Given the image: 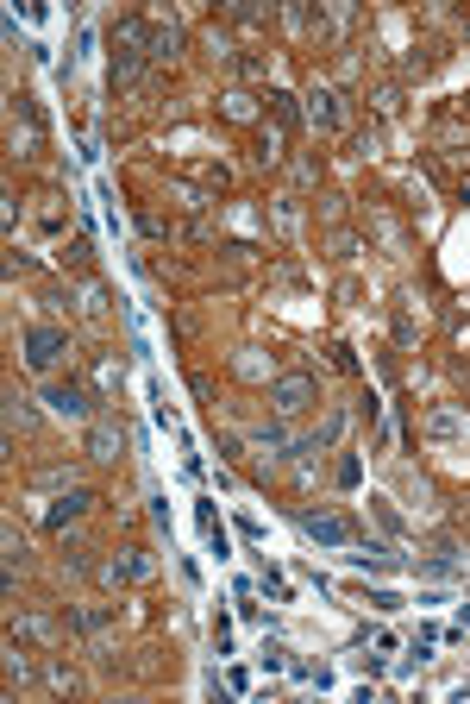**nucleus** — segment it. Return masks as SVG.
Masks as SVG:
<instances>
[{"label": "nucleus", "instance_id": "nucleus-12", "mask_svg": "<svg viewBox=\"0 0 470 704\" xmlns=\"http://www.w3.org/2000/svg\"><path fill=\"white\" fill-rule=\"evenodd\" d=\"M263 114L276 120V133H295V127H301V108H295V95H282V89L263 95Z\"/></svg>", "mask_w": 470, "mask_h": 704}, {"label": "nucleus", "instance_id": "nucleus-32", "mask_svg": "<svg viewBox=\"0 0 470 704\" xmlns=\"http://www.w3.org/2000/svg\"><path fill=\"white\" fill-rule=\"evenodd\" d=\"M352 667H357V673H370V680H376V673H382V648H376V654H357Z\"/></svg>", "mask_w": 470, "mask_h": 704}, {"label": "nucleus", "instance_id": "nucleus-26", "mask_svg": "<svg viewBox=\"0 0 470 704\" xmlns=\"http://www.w3.org/2000/svg\"><path fill=\"white\" fill-rule=\"evenodd\" d=\"M370 516H376V522H382V529H389V535H401V516H395V510H389V503H382V497H370Z\"/></svg>", "mask_w": 470, "mask_h": 704}, {"label": "nucleus", "instance_id": "nucleus-9", "mask_svg": "<svg viewBox=\"0 0 470 704\" xmlns=\"http://www.w3.org/2000/svg\"><path fill=\"white\" fill-rule=\"evenodd\" d=\"M251 446H257V453H270V459H289V453H295V446H301V440H295V434H289V422H282V416H276V422L251 427Z\"/></svg>", "mask_w": 470, "mask_h": 704}, {"label": "nucleus", "instance_id": "nucleus-14", "mask_svg": "<svg viewBox=\"0 0 470 704\" xmlns=\"http://www.w3.org/2000/svg\"><path fill=\"white\" fill-rule=\"evenodd\" d=\"M257 101H263V95H244V89H226V95H220V114L244 127V120H257Z\"/></svg>", "mask_w": 470, "mask_h": 704}, {"label": "nucleus", "instance_id": "nucleus-2", "mask_svg": "<svg viewBox=\"0 0 470 704\" xmlns=\"http://www.w3.org/2000/svg\"><path fill=\"white\" fill-rule=\"evenodd\" d=\"M63 359H69V327H57V321H38V327H25V365H32L38 378H51Z\"/></svg>", "mask_w": 470, "mask_h": 704}, {"label": "nucleus", "instance_id": "nucleus-3", "mask_svg": "<svg viewBox=\"0 0 470 704\" xmlns=\"http://www.w3.org/2000/svg\"><path fill=\"white\" fill-rule=\"evenodd\" d=\"M320 403V384L308 378V371H289V378H276L270 384V409L282 416V422H295V416H308Z\"/></svg>", "mask_w": 470, "mask_h": 704}, {"label": "nucleus", "instance_id": "nucleus-33", "mask_svg": "<svg viewBox=\"0 0 470 704\" xmlns=\"http://www.w3.org/2000/svg\"><path fill=\"white\" fill-rule=\"evenodd\" d=\"M465 629H470V604H465Z\"/></svg>", "mask_w": 470, "mask_h": 704}, {"label": "nucleus", "instance_id": "nucleus-29", "mask_svg": "<svg viewBox=\"0 0 470 704\" xmlns=\"http://www.w3.org/2000/svg\"><path fill=\"white\" fill-rule=\"evenodd\" d=\"M433 63H439V51H414V57H408V76H427Z\"/></svg>", "mask_w": 470, "mask_h": 704}, {"label": "nucleus", "instance_id": "nucleus-4", "mask_svg": "<svg viewBox=\"0 0 470 704\" xmlns=\"http://www.w3.org/2000/svg\"><path fill=\"white\" fill-rule=\"evenodd\" d=\"M44 403H51L57 416H69V422H95V384H82V378L51 384V390H44Z\"/></svg>", "mask_w": 470, "mask_h": 704}, {"label": "nucleus", "instance_id": "nucleus-17", "mask_svg": "<svg viewBox=\"0 0 470 704\" xmlns=\"http://www.w3.org/2000/svg\"><path fill=\"white\" fill-rule=\"evenodd\" d=\"M32 221H38V233H63V202H57V195H38Z\"/></svg>", "mask_w": 470, "mask_h": 704}, {"label": "nucleus", "instance_id": "nucleus-1", "mask_svg": "<svg viewBox=\"0 0 470 704\" xmlns=\"http://www.w3.org/2000/svg\"><path fill=\"white\" fill-rule=\"evenodd\" d=\"M151 63V19H119L114 25V63H107V89L125 95L138 82V70Z\"/></svg>", "mask_w": 470, "mask_h": 704}, {"label": "nucleus", "instance_id": "nucleus-7", "mask_svg": "<svg viewBox=\"0 0 470 704\" xmlns=\"http://www.w3.org/2000/svg\"><path fill=\"white\" fill-rule=\"evenodd\" d=\"M301 529H308L320 548H346V541H352V522L333 516V510H301Z\"/></svg>", "mask_w": 470, "mask_h": 704}, {"label": "nucleus", "instance_id": "nucleus-24", "mask_svg": "<svg viewBox=\"0 0 470 704\" xmlns=\"http://www.w3.org/2000/svg\"><path fill=\"white\" fill-rule=\"evenodd\" d=\"M257 591H270V597H289V578H282L276 566H263V572H257Z\"/></svg>", "mask_w": 470, "mask_h": 704}, {"label": "nucleus", "instance_id": "nucleus-5", "mask_svg": "<svg viewBox=\"0 0 470 704\" xmlns=\"http://www.w3.org/2000/svg\"><path fill=\"white\" fill-rule=\"evenodd\" d=\"M82 453H88V459H101V465L119 459V453H125V422H119V416H95L88 434H82Z\"/></svg>", "mask_w": 470, "mask_h": 704}, {"label": "nucleus", "instance_id": "nucleus-20", "mask_svg": "<svg viewBox=\"0 0 470 704\" xmlns=\"http://www.w3.org/2000/svg\"><path fill=\"white\" fill-rule=\"evenodd\" d=\"M370 233H376V246H382V252H401V227H395L389 214H370Z\"/></svg>", "mask_w": 470, "mask_h": 704}, {"label": "nucleus", "instance_id": "nucleus-16", "mask_svg": "<svg viewBox=\"0 0 470 704\" xmlns=\"http://www.w3.org/2000/svg\"><path fill=\"white\" fill-rule=\"evenodd\" d=\"M233 371H238V378H251V384H276V378H270V365H263V352H257V346H244V352H238V359H233Z\"/></svg>", "mask_w": 470, "mask_h": 704}, {"label": "nucleus", "instance_id": "nucleus-10", "mask_svg": "<svg viewBox=\"0 0 470 704\" xmlns=\"http://www.w3.org/2000/svg\"><path fill=\"white\" fill-rule=\"evenodd\" d=\"M88 384H95V397H114L119 384H125V365H119V352H95V371H88Z\"/></svg>", "mask_w": 470, "mask_h": 704}, {"label": "nucleus", "instance_id": "nucleus-8", "mask_svg": "<svg viewBox=\"0 0 470 704\" xmlns=\"http://www.w3.org/2000/svg\"><path fill=\"white\" fill-rule=\"evenodd\" d=\"M88 503H95V497H88L82 484H69L63 497H51V503H44V529H69L76 516H88Z\"/></svg>", "mask_w": 470, "mask_h": 704}, {"label": "nucleus", "instance_id": "nucleus-25", "mask_svg": "<svg viewBox=\"0 0 470 704\" xmlns=\"http://www.w3.org/2000/svg\"><path fill=\"white\" fill-rule=\"evenodd\" d=\"M327 246H333V258H352V252H357V233L333 227V233H327Z\"/></svg>", "mask_w": 470, "mask_h": 704}, {"label": "nucleus", "instance_id": "nucleus-13", "mask_svg": "<svg viewBox=\"0 0 470 704\" xmlns=\"http://www.w3.org/2000/svg\"><path fill=\"white\" fill-rule=\"evenodd\" d=\"M182 51V25L170 19V25H151V63H170Z\"/></svg>", "mask_w": 470, "mask_h": 704}, {"label": "nucleus", "instance_id": "nucleus-18", "mask_svg": "<svg viewBox=\"0 0 470 704\" xmlns=\"http://www.w3.org/2000/svg\"><path fill=\"white\" fill-rule=\"evenodd\" d=\"M282 157H289V133H276V127L257 133V164H282Z\"/></svg>", "mask_w": 470, "mask_h": 704}, {"label": "nucleus", "instance_id": "nucleus-19", "mask_svg": "<svg viewBox=\"0 0 470 704\" xmlns=\"http://www.w3.org/2000/svg\"><path fill=\"white\" fill-rule=\"evenodd\" d=\"M427 434L452 440V434H465V416H458V409H433V416H427Z\"/></svg>", "mask_w": 470, "mask_h": 704}, {"label": "nucleus", "instance_id": "nucleus-30", "mask_svg": "<svg viewBox=\"0 0 470 704\" xmlns=\"http://www.w3.org/2000/svg\"><path fill=\"white\" fill-rule=\"evenodd\" d=\"M63 265H76V271H82V265H88V239H69V252H63Z\"/></svg>", "mask_w": 470, "mask_h": 704}, {"label": "nucleus", "instance_id": "nucleus-22", "mask_svg": "<svg viewBox=\"0 0 470 704\" xmlns=\"http://www.w3.org/2000/svg\"><path fill=\"white\" fill-rule=\"evenodd\" d=\"M370 108H376L382 120H389V114H401V89H395V82H382V89L370 95Z\"/></svg>", "mask_w": 470, "mask_h": 704}, {"label": "nucleus", "instance_id": "nucleus-23", "mask_svg": "<svg viewBox=\"0 0 470 704\" xmlns=\"http://www.w3.org/2000/svg\"><path fill=\"white\" fill-rule=\"evenodd\" d=\"M138 233H144V239H170V221H163V214H151V208H144V214H138Z\"/></svg>", "mask_w": 470, "mask_h": 704}, {"label": "nucleus", "instance_id": "nucleus-21", "mask_svg": "<svg viewBox=\"0 0 470 704\" xmlns=\"http://www.w3.org/2000/svg\"><path fill=\"white\" fill-rule=\"evenodd\" d=\"M38 416H32V403L19 397V390H6V427H32Z\"/></svg>", "mask_w": 470, "mask_h": 704}, {"label": "nucleus", "instance_id": "nucleus-11", "mask_svg": "<svg viewBox=\"0 0 470 704\" xmlns=\"http://www.w3.org/2000/svg\"><path fill=\"white\" fill-rule=\"evenodd\" d=\"M308 120H314L320 133H339V120H346V114H339V95H333V89H314V95H308Z\"/></svg>", "mask_w": 470, "mask_h": 704}, {"label": "nucleus", "instance_id": "nucleus-27", "mask_svg": "<svg viewBox=\"0 0 470 704\" xmlns=\"http://www.w3.org/2000/svg\"><path fill=\"white\" fill-rule=\"evenodd\" d=\"M357 478H364V459H357V453H346V459H339V484H346V491H352Z\"/></svg>", "mask_w": 470, "mask_h": 704}, {"label": "nucleus", "instance_id": "nucleus-15", "mask_svg": "<svg viewBox=\"0 0 470 704\" xmlns=\"http://www.w3.org/2000/svg\"><path fill=\"white\" fill-rule=\"evenodd\" d=\"M339 434H346V416H339V409H333V416H327V422L314 427V434H308V440H301V446H295V453H320V446H333V440H339Z\"/></svg>", "mask_w": 470, "mask_h": 704}, {"label": "nucleus", "instance_id": "nucleus-28", "mask_svg": "<svg viewBox=\"0 0 470 704\" xmlns=\"http://www.w3.org/2000/svg\"><path fill=\"white\" fill-rule=\"evenodd\" d=\"M82 308L101 314V308H107V289H101V283H82Z\"/></svg>", "mask_w": 470, "mask_h": 704}, {"label": "nucleus", "instance_id": "nucleus-31", "mask_svg": "<svg viewBox=\"0 0 470 704\" xmlns=\"http://www.w3.org/2000/svg\"><path fill=\"white\" fill-rule=\"evenodd\" d=\"M214 648H220V654H233V623H226V616L214 623Z\"/></svg>", "mask_w": 470, "mask_h": 704}, {"label": "nucleus", "instance_id": "nucleus-6", "mask_svg": "<svg viewBox=\"0 0 470 704\" xmlns=\"http://www.w3.org/2000/svg\"><path fill=\"white\" fill-rule=\"evenodd\" d=\"M101 572H107V585H144V578L157 572V560H151L144 548H119V554L101 566Z\"/></svg>", "mask_w": 470, "mask_h": 704}]
</instances>
